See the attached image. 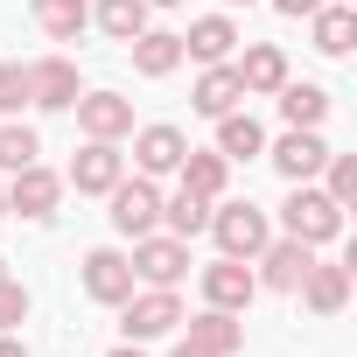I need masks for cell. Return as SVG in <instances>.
<instances>
[{"label": "cell", "instance_id": "6da1fadb", "mask_svg": "<svg viewBox=\"0 0 357 357\" xmlns=\"http://www.w3.org/2000/svg\"><path fill=\"white\" fill-rule=\"evenodd\" d=\"M280 225L301 245H329V238H343V204H329V190H315V183H294L280 204Z\"/></svg>", "mask_w": 357, "mask_h": 357}, {"label": "cell", "instance_id": "7a4b0ae2", "mask_svg": "<svg viewBox=\"0 0 357 357\" xmlns=\"http://www.w3.org/2000/svg\"><path fill=\"white\" fill-rule=\"evenodd\" d=\"M204 231L218 238L225 259H252V252L273 238V225H266L259 204H211V225H204Z\"/></svg>", "mask_w": 357, "mask_h": 357}, {"label": "cell", "instance_id": "3957f363", "mask_svg": "<svg viewBox=\"0 0 357 357\" xmlns=\"http://www.w3.org/2000/svg\"><path fill=\"white\" fill-rule=\"evenodd\" d=\"M133 280H147V287H175L190 273V238H175V231H147V238H133Z\"/></svg>", "mask_w": 357, "mask_h": 357}, {"label": "cell", "instance_id": "277c9868", "mask_svg": "<svg viewBox=\"0 0 357 357\" xmlns=\"http://www.w3.org/2000/svg\"><path fill=\"white\" fill-rule=\"evenodd\" d=\"M105 197H112V231H119V238H147V231L161 225V190H154V175H133V183L119 175Z\"/></svg>", "mask_w": 357, "mask_h": 357}, {"label": "cell", "instance_id": "5b68a950", "mask_svg": "<svg viewBox=\"0 0 357 357\" xmlns=\"http://www.w3.org/2000/svg\"><path fill=\"white\" fill-rule=\"evenodd\" d=\"M126 308V343H154V336H168L175 322H183V301H175V287H147V294H126L119 301Z\"/></svg>", "mask_w": 357, "mask_h": 357}, {"label": "cell", "instance_id": "8992f818", "mask_svg": "<svg viewBox=\"0 0 357 357\" xmlns=\"http://www.w3.org/2000/svg\"><path fill=\"white\" fill-rule=\"evenodd\" d=\"M252 259H259V273H252L259 287H273V294H294V287H301V273L315 266V245H301V238H266Z\"/></svg>", "mask_w": 357, "mask_h": 357}, {"label": "cell", "instance_id": "52a82bcc", "mask_svg": "<svg viewBox=\"0 0 357 357\" xmlns=\"http://www.w3.org/2000/svg\"><path fill=\"white\" fill-rule=\"evenodd\" d=\"M119 175H126V154H119V140H84L63 183H70L77 197H105V190L119 183Z\"/></svg>", "mask_w": 357, "mask_h": 357}, {"label": "cell", "instance_id": "ba28073f", "mask_svg": "<svg viewBox=\"0 0 357 357\" xmlns=\"http://www.w3.org/2000/svg\"><path fill=\"white\" fill-rule=\"evenodd\" d=\"M29 98H36L43 112H70V105L84 98L77 63H70V56H43V63H29Z\"/></svg>", "mask_w": 357, "mask_h": 357}, {"label": "cell", "instance_id": "9c48e42d", "mask_svg": "<svg viewBox=\"0 0 357 357\" xmlns=\"http://www.w3.org/2000/svg\"><path fill=\"white\" fill-rule=\"evenodd\" d=\"M252 294H259V280H252V266H245V259H225V252H218V259L204 266V301H211V308L245 315V308H252Z\"/></svg>", "mask_w": 357, "mask_h": 357}, {"label": "cell", "instance_id": "30bf717a", "mask_svg": "<svg viewBox=\"0 0 357 357\" xmlns=\"http://www.w3.org/2000/svg\"><path fill=\"white\" fill-rule=\"evenodd\" d=\"M56 197H63V175H50L43 161H29V168H15L8 175V211H22V218H56Z\"/></svg>", "mask_w": 357, "mask_h": 357}, {"label": "cell", "instance_id": "8fae6325", "mask_svg": "<svg viewBox=\"0 0 357 357\" xmlns=\"http://www.w3.org/2000/svg\"><path fill=\"white\" fill-rule=\"evenodd\" d=\"M70 112H77L84 140H126L133 133V98H119V91H84Z\"/></svg>", "mask_w": 357, "mask_h": 357}, {"label": "cell", "instance_id": "7c38bea8", "mask_svg": "<svg viewBox=\"0 0 357 357\" xmlns=\"http://www.w3.org/2000/svg\"><path fill=\"white\" fill-rule=\"evenodd\" d=\"M322 161H329V147H322V133H315V126H287V133L273 140V168L287 175V183H315Z\"/></svg>", "mask_w": 357, "mask_h": 357}, {"label": "cell", "instance_id": "4fadbf2b", "mask_svg": "<svg viewBox=\"0 0 357 357\" xmlns=\"http://www.w3.org/2000/svg\"><path fill=\"white\" fill-rule=\"evenodd\" d=\"M84 294H91V301H105V308H119V301L133 294V259H126V252H112V245L84 252Z\"/></svg>", "mask_w": 357, "mask_h": 357}, {"label": "cell", "instance_id": "5bb4252c", "mask_svg": "<svg viewBox=\"0 0 357 357\" xmlns=\"http://www.w3.org/2000/svg\"><path fill=\"white\" fill-rule=\"evenodd\" d=\"M231 70H238L245 98H266V91L287 84V50H280V43H245V56H238Z\"/></svg>", "mask_w": 357, "mask_h": 357}, {"label": "cell", "instance_id": "9a60e30c", "mask_svg": "<svg viewBox=\"0 0 357 357\" xmlns=\"http://www.w3.org/2000/svg\"><path fill=\"white\" fill-rule=\"evenodd\" d=\"M183 154H190L183 126H140V133H133V161H140V175H175V168H183Z\"/></svg>", "mask_w": 357, "mask_h": 357}, {"label": "cell", "instance_id": "2e32d148", "mask_svg": "<svg viewBox=\"0 0 357 357\" xmlns=\"http://www.w3.org/2000/svg\"><path fill=\"white\" fill-rule=\"evenodd\" d=\"M238 98H245V84H238V70H231V63H204V77H197V91H190V105H197L204 119H225V112H238Z\"/></svg>", "mask_w": 357, "mask_h": 357}, {"label": "cell", "instance_id": "e0dca14e", "mask_svg": "<svg viewBox=\"0 0 357 357\" xmlns=\"http://www.w3.org/2000/svg\"><path fill=\"white\" fill-rule=\"evenodd\" d=\"M301 301H308V315H336L343 301H350V266H329V259H315L308 273H301V287H294Z\"/></svg>", "mask_w": 357, "mask_h": 357}, {"label": "cell", "instance_id": "ac0fdd59", "mask_svg": "<svg viewBox=\"0 0 357 357\" xmlns=\"http://www.w3.org/2000/svg\"><path fill=\"white\" fill-rule=\"evenodd\" d=\"M231 50H238L231 15H197V22H190V36H183V56H197V63H225Z\"/></svg>", "mask_w": 357, "mask_h": 357}, {"label": "cell", "instance_id": "d6986e66", "mask_svg": "<svg viewBox=\"0 0 357 357\" xmlns=\"http://www.w3.org/2000/svg\"><path fill=\"white\" fill-rule=\"evenodd\" d=\"M308 29H315V50H322V56H350V43H357V8L322 0V8L308 15Z\"/></svg>", "mask_w": 357, "mask_h": 357}, {"label": "cell", "instance_id": "ffe728a7", "mask_svg": "<svg viewBox=\"0 0 357 357\" xmlns=\"http://www.w3.org/2000/svg\"><path fill=\"white\" fill-rule=\"evenodd\" d=\"M29 15H36V29H43L50 43H77V36L91 29V8H84V0H29Z\"/></svg>", "mask_w": 357, "mask_h": 357}, {"label": "cell", "instance_id": "44dd1931", "mask_svg": "<svg viewBox=\"0 0 357 357\" xmlns=\"http://www.w3.org/2000/svg\"><path fill=\"white\" fill-rule=\"evenodd\" d=\"M126 50H133V70L140 77H168L175 63H183V36H168V29H140Z\"/></svg>", "mask_w": 357, "mask_h": 357}, {"label": "cell", "instance_id": "7402d4cb", "mask_svg": "<svg viewBox=\"0 0 357 357\" xmlns=\"http://www.w3.org/2000/svg\"><path fill=\"white\" fill-rule=\"evenodd\" d=\"M175 175H183V190H197V197H211V204H218V197H225V175H231V161H225L218 147H190Z\"/></svg>", "mask_w": 357, "mask_h": 357}, {"label": "cell", "instance_id": "603a6c76", "mask_svg": "<svg viewBox=\"0 0 357 357\" xmlns=\"http://www.w3.org/2000/svg\"><path fill=\"white\" fill-rule=\"evenodd\" d=\"M218 154H225V161H252V154H266V126H259L252 112H225V119H218Z\"/></svg>", "mask_w": 357, "mask_h": 357}, {"label": "cell", "instance_id": "cb8c5ba5", "mask_svg": "<svg viewBox=\"0 0 357 357\" xmlns=\"http://www.w3.org/2000/svg\"><path fill=\"white\" fill-rule=\"evenodd\" d=\"M183 322H190V343H204L211 357H231V350L245 343L238 315H225V308H204V315H183Z\"/></svg>", "mask_w": 357, "mask_h": 357}, {"label": "cell", "instance_id": "d4e9b609", "mask_svg": "<svg viewBox=\"0 0 357 357\" xmlns=\"http://www.w3.org/2000/svg\"><path fill=\"white\" fill-rule=\"evenodd\" d=\"M273 98H280V119H287V126H322V119H329V91H322V84H294V77H287Z\"/></svg>", "mask_w": 357, "mask_h": 357}, {"label": "cell", "instance_id": "484cf974", "mask_svg": "<svg viewBox=\"0 0 357 357\" xmlns=\"http://www.w3.org/2000/svg\"><path fill=\"white\" fill-rule=\"evenodd\" d=\"M161 225H168L175 238H197V231L211 225V197H197V190H175V197L161 204Z\"/></svg>", "mask_w": 357, "mask_h": 357}, {"label": "cell", "instance_id": "4316f807", "mask_svg": "<svg viewBox=\"0 0 357 357\" xmlns=\"http://www.w3.org/2000/svg\"><path fill=\"white\" fill-rule=\"evenodd\" d=\"M91 22H98L112 43H133V36L147 29V0H98V8H91Z\"/></svg>", "mask_w": 357, "mask_h": 357}, {"label": "cell", "instance_id": "83f0119b", "mask_svg": "<svg viewBox=\"0 0 357 357\" xmlns=\"http://www.w3.org/2000/svg\"><path fill=\"white\" fill-rule=\"evenodd\" d=\"M36 154H43L36 126H22V119H0V175H15V168H29Z\"/></svg>", "mask_w": 357, "mask_h": 357}, {"label": "cell", "instance_id": "f1b7e54d", "mask_svg": "<svg viewBox=\"0 0 357 357\" xmlns=\"http://www.w3.org/2000/svg\"><path fill=\"white\" fill-rule=\"evenodd\" d=\"M22 105H36L29 98V63H0V119H22Z\"/></svg>", "mask_w": 357, "mask_h": 357}, {"label": "cell", "instance_id": "f546056e", "mask_svg": "<svg viewBox=\"0 0 357 357\" xmlns=\"http://www.w3.org/2000/svg\"><path fill=\"white\" fill-rule=\"evenodd\" d=\"M322 168H329V204L350 211V204H357V154H329Z\"/></svg>", "mask_w": 357, "mask_h": 357}, {"label": "cell", "instance_id": "4dcf8cb0", "mask_svg": "<svg viewBox=\"0 0 357 357\" xmlns=\"http://www.w3.org/2000/svg\"><path fill=\"white\" fill-rule=\"evenodd\" d=\"M29 322V287L8 273V280H0V329H22Z\"/></svg>", "mask_w": 357, "mask_h": 357}, {"label": "cell", "instance_id": "1f68e13d", "mask_svg": "<svg viewBox=\"0 0 357 357\" xmlns=\"http://www.w3.org/2000/svg\"><path fill=\"white\" fill-rule=\"evenodd\" d=\"M273 8H280V15H294V22H308V15L322 8V0H273Z\"/></svg>", "mask_w": 357, "mask_h": 357}, {"label": "cell", "instance_id": "d6a6232c", "mask_svg": "<svg viewBox=\"0 0 357 357\" xmlns=\"http://www.w3.org/2000/svg\"><path fill=\"white\" fill-rule=\"evenodd\" d=\"M0 357H29V343H22L15 329H0Z\"/></svg>", "mask_w": 357, "mask_h": 357}, {"label": "cell", "instance_id": "836d02e7", "mask_svg": "<svg viewBox=\"0 0 357 357\" xmlns=\"http://www.w3.org/2000/svg\"><path fill=\"white\" fill-rule=\"evenodd\" d=\"M175 357H211V350H204V343H190V336H183V343H175Z\"/></svg>", "mask_w": 357, "mask_h": 357}, {"label": "cell", "instance_id": "e575fe53", "mask_svg": "<svg viewBox=\"0 0 357 357\" xmlns=\"http://www.w3.org/2000/svg\"><path fill=\"white\" fill-rule=\"evenodd\" d=\"M112 357H147V350H140V343H119V350H112Z\"/></svg>", "mask_w": 357, "mask_h": 357}, {"label": "cell", "instance_id": "d590c367", "mask_svg": "<svg viewBox=\"0 0 357 357\" xmlns=\"http://www.w3.org/2000/svg\"><path fill=\"white\" fill-rule=\"evenodd\" d=\"M147 8H183V0H147Z\"/></svg>", "mask_w": 357, "mask_h": 357}, {"label": "cell", "instance_id": "8d00e7d4", "mask_svg": "<svg viewBox=\"0 0 357 357\" xmlns=\"http://www.w3.org/2000/svg\"><path fill=\"white\" fill-rule=\"evenodd\" d=\"M0 218H8V183H0Z\"/></svg>", "mask_w": 357, "mask_h": 357}, {"label": "cell", "instance_id": "74e56055", "mask_svg": "<svg viewBox=\"0 0 357 357\" xmlns=\"http://www.w3.org/2000/svg\"><path fill=\"white\" fill-rule=\"evenodd\" d=\"M225 8H252V0H225Z\"/></svg>", "mask_w": 357, "mask_h": 357}, {"label": "cell", "instance_id": "f35d334b", "mask_svg": "<svg viewBox=\"0 0 357 357\" xmlns=\"http://www.w3.org/2000/svg\"><path fill=\"white\" fill-rule=\"evenodd\" d=\"M0 280H8V259H0Z\"/></svg>", "mask_w": 357, "mask_h": 357}, {"label": "cell", "instance_id": "ab89813d", "mask_svg": "<svg viewBox=\"0 0 357 357\" xmlns=\"http://www.w3.org/2000/svg\"><path fill=\"white\" fill-rule=\"evenodd\" d=\"M343 8H357V0H343Z\"/></svg>", "mask_w": 357, "mask_h": 357}]
</instances>
